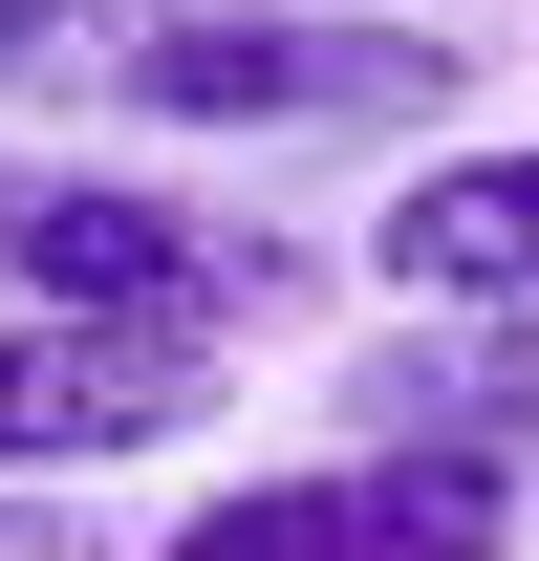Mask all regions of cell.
<instances>
[{
    "label": "cell",
    "mask_w": 539,
    "mask_h": 561,
    "mask_svg": "<svg viewBox=\"0 0 539 561\" xmlns=\"http://www.w3.org/2000/svg\"><path fill=\"white\" fill-rule=\"evenodd\" d=\"M0 87H66L130 130H432L454 44L345 0H0Z\"/></svg>",
    "instance_id": "1"
},
{
    "label": "cell",
    "mask_w": 539,
    "mask_h": 561,
    "mask_svg": "<svg viewBox=\"0 0 539 561\" xmlns=\"http://www.w3.org/2000/svg\"><path fill=\"white\" fill-rule=\"evenodd\" d=\"M367 280L410 324H539V151H432L367 216Z\"/></svg>",
    "instance_id": "5"
},
{
    "label": "cell",
    "mask_w": 539,
    "mask_h": 561,
    "mask_svg": "<svg viewBox=\"0 0 539 561\" xmlns=\"http://www.w3.org/2000/svg\"><path fill=\"white\" fill-rule=\"evenodd\" d=\"M0 561H108L87 518H44V496H0Z\"/></svg>",
    "instance_id": "7"
},
{
    "label": "cell",
    "mask_w": 539,
    "mask_h": 561,
    "mask_svg": "<svg viewBox=\"0 0 539 561\" xmlns=\"http://www.w3.org/2000/svg\"><path fill=\"white\" fill-rule=\"evenodd\" d=\"M216 367H238V346L22 302V324H0V496H22V476H108V454H173V432H216Z\"/></svg>",
    "instance_id": "4"
},
{
    "label": "cell",
    "mask_w": 539,
    "mask_h": 561,
    "mask_svg": "<svg viewBox=\"0 0 539 561\" xmlns=\"http://www.w3.org/2000/svg\"><path fill=\"white\" fill-rule=\"evenodd\" d=\"M367 432H432V454H539V324H432V346H367Z\"/></svg>",
    "instance_id": "6"
},
{
    "label": "cell",
    "mask_w": 539,
    "mask_h": 561,
    "mask_svg": "<svg viewBox=\"0 0 539 561\" xmlns=\"http://www.w3.org/2000/svg\"><path fill=\"white\" fill-rule=\"evenodd\" d=\"M0 260H22V302H66V324H173V346L302 302V238L238 216V195H173V173H22Z\"/></svg>",
    "instance_id": "2"
},
{
    "label": "cell",
    "mask_w": 539,
    "mask_h": 561,
    "mask_svg": "<svg viewBox=\"0 0 539 561\" xmlns=\"http://www.w3.org/2000/svg\"><path fill=\"white\" fill-rule=\"evenodd\" d=\"M0 216H22V173H0Z\"/></svg>",
    "instance_id": "8"
},
{
    "label": "cell",
    "mask_w": 539,
    "mask_h": 561,
    "mask_svg": "<svg viewBox=\"0 0 539 561\" xmlns=\"http://www.w3.org/2000/svg\"><path fill=\"white\" fill-rule=\"evenodd\" d=\"M173 561H518V476L367 432V454H302V476H238L216 518H173Z\"/></svg>",
    "instance_id": "3"
}]
</instances>
